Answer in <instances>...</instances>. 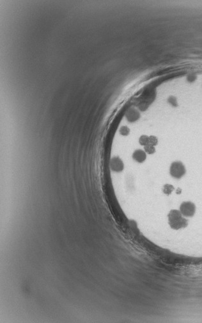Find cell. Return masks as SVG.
Wrapping results in <instances>:
<instances>
[{
    "mask_svg": "<svg viewBox=\"0 0 202 323\" xmlns=\"http://www.w3.org/2000/svg\"><path fill=\"white\" fill-rule=\"evenodd\" d=\"M148 144L152 146H156L157 144V138L154 137V136H150L149 137V141H148Z\"/></svg>",
    "mask_w": 202,
    "mask_h": 323,
    "instance_id": "10",
    "label": "cell"
},
{
    "mask_svg": "<svg viewBox=\"0 0 202 323\" xmlns=\"http://www.w3.org/2000/svg\"><path fill=\"white\" fill-rule=\"evenodd\" d=\"M144 152H145L146 154H154L155 152V146L150 145V144H147L144 146Z\"/></svg>",
    "mask_w": 202,
    "mask_h": 323,
    "instance_id": "5",
    "label": "cell"
},
{
    "mask_svg": "<svg viewBox=\"0 0 202 323\" xmlns=\"http://www.w3.org/2000/svg\"><path fill=\"white\" fill-rule=\"evenodd\" d=\"M168 102L169 103H170L171 105L173 106V107H177L178 105V103H177V99L173 97V96H171L170 97V98L168 99Z\"/></svg>",
    "mask_w": 202,
    "mask_h": 323,
    "instance_id": "9",
    "label": "cell"
},
{
    "mask_svg": "<svg viewBox=\"0 0 202 323\" xmlns=\"http://www.w3.org/2000/svg\"><path fill=\"white\" fill-rule=\"evenodd\" d=\"M129 132H130V129L129 128H128L127 126H122V128L120 129V133L123 136H127L129 134Z\"/></svg>",
    "mask_w": 202,
    "mask_h": 323,
    "instance_id": "8",
    "label": "cell"
},
{
    "mask_svg": "<svg viewBox=\"0 0 202 323\" xmlns=\"http://www.w3.org/2000/svg\"><path fill=\"white\" fill-rule=\"evenodd\" d=\"M180 210H172L168 214V221L169 225L171 228L174 230H179V229L186 227L188 222L187 220L184 218Z\"/></svg>",
    "mask_w": 202,
    "mask_h": 323,
    "instance_id": "1",
    "label": "cell"
},
{
    "mask_svg": "<svg viewBox=\"0 0 202 323\" xmlns=\"http://www.w3.org/2000/svg\"><path fill=\"white\" fill-rule=\"evenodd\" d=\"M173 190H174V187L173 186H172L171 185L166 184L163 187V192L166 194H168V195L170 194Z\"/></svg>",
    "mask_w": 202,
    "mask_h": 323,
    "instance_id": "6",
    "label": "cell"
},
{
    "mask_svg": "<svg viewBox=\"0 0 202 323\" xmlns=\"http://www.w3.org/2000/svg\"><path fill=\"white\" fill-rule=\"evenodd\" d=\"M147 158L146 153L143 150H136L132 154V158L133 160L138 164H142L145 162Z\"/></svg>",
    "mask_w": 202,
    "mask_h": 323,
    "instance_id": "4",
    "label": "cell"
},
{
    "mask_svg": "<svg viewBox=\"0 0 202 323\" xmlns=\"http://www.w3.org/2000/svg\"><path fill=\"white\" fill-rule=\"evenodd\" d=\"M195 79H196V76H194V75H190V76H188L187 80L189 81V82H194V81L195 80Z\"/></svg>",
    "mask_w": 202,
    "mask_h": 323,
    "instance_id": "11",
    "label": "cell"
},
{
    "mask_svg": "<svg viewBox=\"0 0 202 323\" xmlns=\"http://www.w3.org/2000/svg\"><path fill=\"white\" fill-rule=\"evenodd\" d=\"M180 212L185 217H192L195 214L196 206L190 201L183 202L180 206Z\"/></svg>",
    "mask_w": 202,
    "mask_h": 323,
    "instance_id": "3",
    "label": "cell"
},
{
    "mask_svg": "<svg viewBox=\"0 0 202 323\" xmlns=\"http://www.w3.org/2000/svg\"><path fill=\"white\" fill-rule=\"evenodd\" d=\"M148 141L149 137L146 136V135H142V136L140 137V139H139V142H140L141 146H143L148 144Z\"/></svg>",
    "mask_w": 202,
    "mask_h": 323,
    "instance_id": "7",
    "label": "cell"
},
{
    "mask_svg": "<svg viewBox=\"0 0 202 323\" xmlns=\"http://www.w3.org/2000/svg\"><path fill=\"white\" fill-rule=\"evenodd\" d=\"M186 173L185 165L180 161L173 162L170 165V173L172 177L175 179H180L183 177Z\"/></svg>",
    "mask_w": 202,
    "mask_h": 323,
    "instance_id": "2",
    "label": "cell"
}]
</instances>
